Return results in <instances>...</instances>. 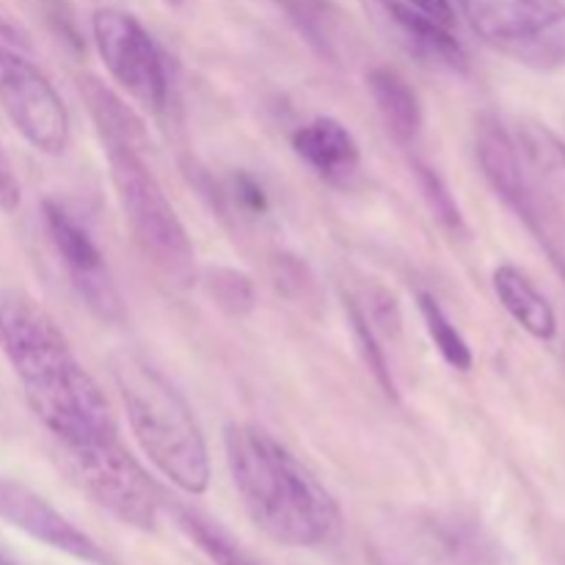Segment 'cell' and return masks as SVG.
Listing matches in <instances>:
<instances>
[{
	"label": "cell",
	"instance_id": "obj_20",
	"mask_svg": "<svg viewBox=\"0 0 565 565\" xmlns=\"http://www.w3.org/2000/svg\"><path fill=\"white\" fill-rule=\"evenodd\" d=\"M279 3L287 9L301 36L323 58H340V33H337L340 22H337V11L329 0H279Z\"/></svg>",
	"mask_w": 565,
	"mask_h": 565
},
{
	"label": "cell",
	"instance_id": "obj_7",
	"mask_svg": "<svg viewBox=\"0 0 565 565\" xmlns=\"http://www.w3.org/2000/svg\"><path fill=\"white\" fill-rule=\"evenodd\" d=\"M94 44L105 70L143 108L163 114L169 108V66L152 33L121 9H99L92 20Z\"/></svg>",
	"mask_w": 565,
	"mask_h": 565
},
{
	"label": "cell",
	"instance_id": "obj_17",
	"mask_svg": "<svg viewBox=\"0 0 565 565\" xmlns=\"http://www.w3.org/2000/svg\"><path fill=\"white\" fill-rule=\"evenodd\" d=\"M524 169L546 193H565V143L544 125L522 121L511 132Z\"/></svg>",
	"mask_w": 565,
	"mask_h": 565
},
{
	"label": "cell",
	"instance_id": "obj_29",
	"mask_svg": "<svg viewBox=\"0 0 565 565\" xmlns=\"http://www.w3.org/2000/svg\"><path fill=\"white\" fill-rule=\"evenodd\" d=\"M166 3H169V6H180L182 0H166Z\"/></svg>",
	"mask_w": 565,
	"mask_h": 565
},
{
	"label": "cell",
	"instance_id": "obj_12",
	"mask_svg": "<svg viewBox=\"0 0 565 565\" xmlns=\"http://www.w3.org/2000/svg\"><path fill=\"white\" fill-rule=\"evenodd\" d=\"M0 522L20 530L28 539L50 546L55 552L75 557L88 565H116L114 557L81 527L70 522L61 511H55L44 497L31 491L17 480L0 478Z\"/></svg>",
	"mask_w": 565,
	"mask_h": 565
},
{
	"label": "cell",
	"instance_id": "obj_11",
	"mask_svg": "<svg viewBox=\"0 0 565 565\" xmlns=\"http://www.w3.org/2000/svg\"><path fill=\"white\" fill-rule=\"evenodd\" d=\"M370 25L403 55L428 70L467 72L469 55L452 36L450 28L439 25L434 17L414 9L406 0H359Z\"/></svg>",
	"mask_w": 565,
	"mask_h": 565
},
{
	"label": "cell",
	"instance_id": "obj_9",
	"mask_svg": "<svg viewBox=\"0 0 565 565\" xmlns=\"http://www.w3.org/2000/svg\"><path fill=\"white\" fill-rule=\"evenodd\" d=\"M0 105L33 149L61 154L70 147L72 121L50 77L22 50L0 42Z\"/></svg>",
	"mask_w": 565,
	"mask_h": 565
},
{
	"label": "cell",
	"instance_id": "obj_23",
	"mask_svg": "<svg viewBox=\"0 0 565 565\" xmlns=\"http://www.w3.org/2000/svg\"><path fill=\"white\" fill-rule=\"evenodd\" d=\"M204 285H207L210 298H213L224 312L237 315V318L252 312L254 301H257V296H254V281L248 279L243 270L210 268Z\"/></svg>",
	"mask_w": 565,
	"mask_h": 565
},
{
	"label": "cell",
	"instance_id": "obj_27",
	"mask_svg": "<svg viewBox=\"0 0 565 565\" xmlns=\"http://www.w3.org/2000/svg\"><path fill=\"white\" fill-rule=\"evenodd\" d=\"M406 3L414 6V9L425 11L428 17H434L439 25L445 28L456 25V3H452V0H406Z\"/></svg>",
	"mask_w": 565,
	"mask_h": 565
},
{
	"label": "cell",
	"instance_id": "obj_28",
	"mask_svg": "<svg viewBox=\"0 0 565 565\" xmlns=\"http://www.w3.org/2000/svg\"><path fill=\"white\" fill-rule=\"evenodd\" d=\"M373 565H406V563H397L386 555H373Z\"/></svg>",
	"mask_w": 565,
	"mask_h": 565
},
{
	"label": "cell",
	"instance_id": "obj_21",
	"mask_svg": "<svg viewBox=\"0 0 565 565\" xmlns=\"http://www.w3.org/2000/svg\"><path fill=\"white\" fill-rule=\"evenodd\" d=\"M345 312H348V320H351L353 337H356L359 342V351H362L364 356V364H367L370 373L375 375L381 390H384L390 397H397V386H395V379H392V370H390V362H386L384 348H381L379 342V331H375V326L370 323L364 307L359 301H353V298H345Z\"/></svg>",
	"mask_w": 565,
	"mask_h": 565
},
{
	"label": "cell",
	"instance_id": "obj_4",
	"mask_svg": "<svg viewBox=\"0 0 565 565\" xmlns=\"http://www.w3.org/2000/svg\"><path fill=\"white\" fill-rule=\"evenodd\" d=\"M105 154L116 199L138 248L169 285L188 287L196 279V252L160 182L132 149L105 143Z\"/></svg>",
	"mask_w": 565,
	"mask_h": 565
},
{
	"label": "cell",
	"instance_id": "obj_15",
	"mask_svg": "<svg viewBox=\"0 0 565 565\" xmlns=\"http://www.w3.org/2000/svg\"><path fill=\"white\" fill-rule=\"evenodd\" d=\"M81 97L92 114L94 125H97L99 136H103V143L127 147L138 154L149 147L147 125L141 121V116L119 94L110 92L105 83H99L97 77H83Z\"/></svg>",
	"mask_w": 565,
	"mask_h": 565
},
{
	"label": "cell",
	"instance_id": "obj_1",
	"mask_svg": "<svg viewBox=\"0 0 565 565\" xmlns=\"http://www.w3.org/2000/svg\"><path fill=\"white\" fill-rule=\"evenodd\" d=\"M0 351L61 450L119 434L110 403L77 362L61 326L20 290H0Z\"/></svg>",
	"mask_w": 565,
	"mask_h": 565
},
{
	"label": "cell",
	"instance_id": "obj_3",
	"mask_svg": "<svg viewBox=\"0 0 565 565\" xmlns=\"http://www.w3.org/2000/svg\"><path fill=\"white\" fill-rule=\"evenodd\" d=\"M110 373L143 456L185 494L210 489V452L185 397L138 353H116Z\"/></svg>",
	"mask_w": 565,
	"mask_h": 565
},
{
	"label": "cell",
	"instance_id": "obj_14",
	"mask_svg": "<svg viewBox=\"0 0 565 565\" xmlns=\"http://www.w3.org/2000/svg\"><path fill=\"white\" fill-rule=\"evenodd\" d=\"M367 88L390 136L403 147H414L423 132V105L406 77L392 66H375L367 75Z\"/></svg>",
	"mask_w": 565,
	"mask_h": 565
},
{
	"label": "cell",
	"instance_id": "obj_22",
	"mask_svg": "<svg viewBox=\"0 0 565 565\" xmlns=\"http://www.w3.org/2000/svg\"><path fill=\"white\" fill-rule=\"evenodd\" d=\"M414 177L419 182V191H423L425 202H428L434 218L445 226L452 235H467V224H463V213L458 207L456 196L450 193L447 182L441 180V174L436 169H430L423 160H414Z\"/></svg>",
	"mask_w": 565,
	"mask_h": 565
},
{
	"label": "cell",
	"instance_id": "obj_26",
	"mask_svg": "<svg viewBox=\"0 0 565 565\" xmlns=\"http://www.w3.org/2000/svg\"><path fill=\"white\" fill-rule=\"evenodd\" d=\"M0 42L11 44V47H17V50H31V36H28V31L22 28V22L17 20V17L11 14L3 3H0Z\"/></svg>",
	"mask_w": 565,
	"mask_h": 565
},
{
	"label": "cell",
	"instance_id": "obj_24",
	"mask_svg": "<svg viewBox=\"0 0 565 565\" xmlns=\"http://www.w3.org/2000/svg\"><path fill=\"white\" fill-rule=\"evenodd\" d=\"M232 199H235L237 207L248 215H263L268 213V193L265 188L254 180L246 171H237V177L232 180Z\"/></svg>",
	"mask_w": 565,
	"mask_h": 565
},
{
	"label": "cell",
	"instance_id": "obj_10",
	"mask_svg": "<svg viewBox=\"0 0 565 565\" xmlns=\"http://www.w3.org/2000/svg\"><path fill=\"white\" fill-rule=\"evenodd\" d=\"M44 224H47L50 241H53L55 252H58L61 263L70 270L72 281H75L77 292L86 301L97 318L103 320H119L121 318V298L116 290L110 270L105 265V254L88 235L86 226L72 215L58 199H44Z\"/></svg>",
	"mask_w": 565,
	"mask_h": 565
},
{
	"label": "cell",
	"instance_id": "obj_19",
	"mask_svg": "<svg viewBox=\"0 0 565 565\" xmlns=\"http://www.w3.org/2000/svg\"><path fill=\"white\" fill-rule=\"evenodd\" d=\"M417 307L419 315L425 320V329H428L430 340H434L436 351L441 353L447 364L458 373H469L475 367V353L469 348V342L463 340L461 331L456 329V323L450 320V315L445 312V307L439 303V298L430 296V292L419 290L417 292Z\"/></svg>",
	"mask_w": 565,
	"mask_h": 565
},
{
	"label": "cell",
	"instance_id": "obj_13",
	"mask_svg": "<svg viewBox=\"0 0 565 565\" xmlns=\"http://www.w3.org/2000/svg\"><path fill=\"white\" fill-rule=\"evenodd\" d=\"M292 149L320 180L337 188L351 185L362 166L359 141L342 121L331 116H318L298 127L292 136Z\"/></svg>",
	"mask_w": 565,
	"mask_h": 565
},
{
	"label": "cell",
	"instance_id": "obj_25",
	"mask_svg": "<svg viewBox=\"0 0 565 565\" xmlns=\"http://www.w3.org/2000/svg\"><path fill=\"white\" fill-rule=\"evenodd\" d=\"M22 204V188L17 180L14 169H11L9 158H6L3 147H0V213L11 215L17 213Z\"/></svg>",
	"mask_w": 565,
	"mask_h": 565
},
{
	"label": "cell",
	"instance_id": "obj_6",
	"mask_svg": "<svg viewBox=\"0 0 565 565\" xmlns=\"http://www.w3.org/2000/svg\"><path fill=\"white\" fill-rule=\"evenodd\" d=\"M72 480L103 511L136 530H154L163 508V494L141 463L121 445L119 434L64 447Z\"/></svg>",
	"mask_w": 565,
	"mask_h": 565
},
{
	"label": "cell",
	"instance_id": "obj_16",
	"mask_svg": "<svg viewBox=\"0 0 565 565\" xmlns=\"http://www.w3.org/2000/svg\"><path fill=\"white\" fill-rule=\"evenodd\" d=\"M494 292L502 307L508 309V315L535 340H552L557 334L555 309L541 296V290L530 281L527 274H522L513 265H500L494 270Z\"/></svg>",
	"mask_w": 565,
	"mask_h": 565
},
{
	"label": "cell",
	"instance_id": "obj_2",
	"mask_svg": "<svg viewBox=\"0 0 565 565\" xmlns=\"http://www.w3.org/2000/svg\"><path fill=\"white\" fill-rule=\"evenodd\" d=\"M226 467L252 522L285 546H331L342 535V511L318 475L279 439L252 423L224 434Z\"/></svg>",
	"mask_w": 565,
	"mask_h": 565
},
{
	"label": "cell",
	"instance_id": "obj_8",
	"mask_svg": "<svg viewBox=\"0 0 565 565\" xmlns=\"http://www.w3.org/2000/svg\"><path fill=\"white\" fill-rule=\"evenodd\" d=\"M475 147H478L480 169H483L486 180L494 188L497 196L527 224V230L550 252L555 268H561V274L565 276V254L561 246V235H555V218H552L555 210H552V202L544 188L524 169L516 143L511 138V130L500 119H494V116H483L478 121Z\"/></svg>",
	"mask_w": 565,
	"mask_h": 565
},
{
	"label": "cell",
	"instance_id": "obj_18",
	"mask_svg": "<svg viewBox=\"0 0 565 565\" xmlns=\"http://www.w3.org/2000/svg\"><path fill=\"white\" fill-rule=\"evenodd\" d=\"M174 519L177 524H180L182 533H185L215 565H265L263 561H257L241 541L232 539L218 522L204 516L202 511L174 505Z\"/></svg>",
	"mask_w": 565,
	"mask_h": 565
},
{
	"label": "cell",
	"instance_id": "obj_5",
	"mask_svg": "<svg viewBox=\"0 0 565 565\" xmlns=\"http://www.w3.org/2000/svg\"><path fill=\"white\" fill-rule=\"evenodd\" d=\"M458 9L497 53L539 72L565 66L563 0H458Z\"/></svg>",
	"mask_w": 565,
	"mask_h": 565
}]
</instances>
